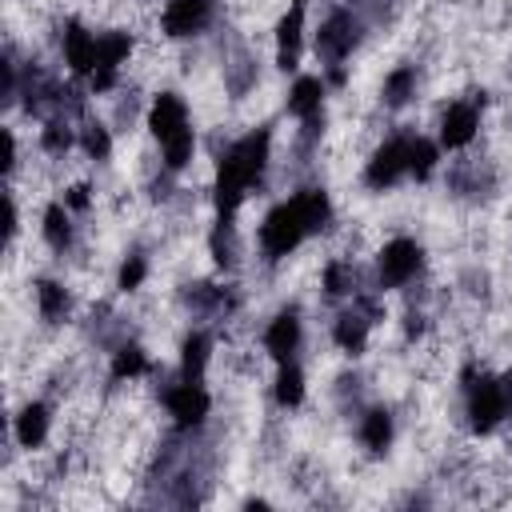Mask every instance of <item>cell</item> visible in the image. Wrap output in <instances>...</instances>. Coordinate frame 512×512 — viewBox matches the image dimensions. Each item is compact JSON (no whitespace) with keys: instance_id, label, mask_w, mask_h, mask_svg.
<instances>
[{"instance_id":"4","label":"cell","mask_w":512,"mask_h":512,"mask_svg":"<svg viewBox=\"0 0 512 512\" xmlns=\"http://www.w3.org/2000/svg\"><path fill=\"white\" fill-rule=\"evenodd\" d=\"M424 272V248L412 236H392L376 252V284L380 288H408Z\"/></svg>"},{"instance_id":"15","label":"cell","mask_w":512,"mask_h":512,"mask_svg":"<svg viewBox=\"0 0 512 512\" xmlns=\"http://www.w3.org/2000/svg\"><path fill=\"white\" fill-rule=\"evenodd\" d=\"M372 324H376V316H372L364 304H356V300H352V308H344V312L332 320V340H336V348H340V352L360 356V352H364V344H368Z\"/></svg>"},{"instance_id":"2","label":"cell","mask_w":512,"mask_h":512,"mask_svg":"<svg viewBox=\"0 0 512 512\" xmlns=\"http://www.w3.org/2000/svg\"><path fill=\"white\" fill-rule=\"evenodd\" d=\"M508 408H512V400L496 376H484V372L464 376V416H468V428L476 436H488L492 428H500Z\"/></svg>"},{"instance_id":"27","label":"cell","mask_w":512,"mask_h":512,"mask_svg":"<svg viewBox=\"0 0 512 512\" xmlns=\"http://www.w3.org/2000/svg\"><path fill=\"white\" fill-rule=\"evenodd\" d=\"M144 280H148V260H144L140 252L124 256V260H120V272H116V288H120V292H136Z\"/></svg>"},{"instance_id":"22","label":"cell","mask_w":512,"mask_h":512,"mask_svg":"<svg viewBox=\"0 0 512 512\" xmlns=\"http://www.w3.org/2000/svg\"><path fill=\"white\" fill-rule=\"evenodd\" d=\"M108 372H112L116 384H132V380H140V376L152 372V360H148V352L140 344H120L112 352V368Z\"/></svg>"},{"instance_id":"12","label":"cell","mask_w":512,"mask_h":512,"mask_svg":"<svg viewBox=\"0 0 512 512\" xmlns=\"http://www.w3.org/2000/svg\"><path fill=\"white\" fill-rule=\"evenodd\" d=\"M300 344H304V320H300V312L296 308H280L268 320V328H264V352L276 364H284V360H292L300 352Z\"/></svg>"},{"instance_id":"24","label":"cell","mask_w":512,"mask_h":512,"mask_svg":"<svg viewBox=\"0 0 512 512\" xmlns=\"http://www.w3.org/2000/svg\"><path fill=\"white\" fill-rule=\"evenodd\" d=\"M272 396L280 408H300L304 404V372L296 360L276 364V380H272Z\"/></svg>"},{"instance_id":"13","label":"cell","mask_w":512,"mask_h":512,"mask_svg":"<svg viewBox=\"0 0 512 512\" xmlns=\"http://www.w3.org/2000/svg\"><path fill=\"white\" fill-rule=\"evenodd\" d=\"M304 12L308 0H288V8L276 20V64L284 72H292L300 64V48H304Z\"/></svg>"},{"instance_id":"11","label":"cell","mask_w":512,"mask_h":512,"mask_svg":"<svg viewBox=\"0 0 512 512\" xmlns=\"http://www.w3.org/2000/svg\"><path fill=\"white\" fill-rule=\"evenodd\" d=\"M480 132V104L476 100H448V108L440 112V148H468Z\"/></svg>"},{"instance_id":"8","label":"cell","mask_w":512,"mask_h":512,"mask_svg":"<svg viewBox=\"0 0 512 512\" xmlns=\"http://www.w3.org/2000/svg\"><path fill=\"white\" fill-rule=\"evenodd\" d=\"M212 12H216V0H164L160 32L168 40H192L212 24Z\"/></svg>"},{"instance_id":"20","label":"cell","mask_w":512,"mask_h":512,"mask_svg":"<svg viewBox=\"0 0 512 512\" xmlns=\"http://www.w3.org/2000/svg\"><path fill=\"white\" fill-rule=\"evenodd\" d=\"M32 296H36V312L44 324H64L68 320V308H72V296L60 280H36L32 284Z\"/></svg>"},{"instance_id":"18","label":"cell","mask_w":512,"mask_h":512,"mask_svg":"<svg viewBox=\"0 0 512 512\" xmlns=\"http://www.w3.org/2000/svg\"><path fill=\"white\" fill-rule=\"evenodd\" d=\"M40 236H44V244H48L52 252L72 248L76 228H72V208H68L64 200H52V204L44 208V216H40Z\"/></svg>"},{"instance_id":"9","label":"cell","mask_w":512,"mask_h":512,"mask_svg":"<svg viewBox=\"0 0 512 512\" xmlns=\"http://www.w3.org/2000/svg\"><path fill=\"white\" fill-rule=\"evenodd\" d=\"M144 120H148V132H152L156 144H168L172 136H180V132L192 128L188 104H184V96H176V92H156Z\"/></svg>"},{"instance_id":"28","label":"cell","mask_w":512,"mask_h":512,"mask_svg":"<svg viewBox=\"0 0 512 512\" xmlns=\"http://www.w3.org/2000/svg\"><path fill=\"white\" fill-rule=\"evenodd\" d=\"M500 384H504V392H508V400H512V368L500 376Z\"/></svg>"},{"instance_id":"7","label":"cell","mask_w":512,"mask_h":512,"mask_svg":"<svg viewBox=\"0 0 512 512\" xmlns=\"http://www.w3.org/2000/svg\"><path fill=\"white\" fill-rule=\"evenodd\" d=\"M356 40H360L356 16L344 12V8H332V12L320 20V28H316V56H320L328 68H336V64L348 60V52L356 48Z\"/></svg>"},{"instance_id":"19","label":"cell","mask_w":512,"mask_h":512,"mask_svg":"<svg viewBox=\"0 0 512 512\" xmlns=\"http://www.w3.org/2000/svg\"><path fill=\"white\" fill-rule=\"evenodd\" d=\"M320 288H324L328 300L356 296V292H360V272H356L352 256H336V260H328L324 272H320Z\"/></svg>"},{"instance_id":"14","label":"cell","mask_w":512,"mask_h":512,"mask_svg":"<svg viewBox=\"0 0 512 512\" xmlns=\"http://www.w3.org/2000/svg\"><path fill=\"white\" fill-rule=\"evenodd\" d=\"M324 80L320 76H296L292 88H288V112L304 124L308 136H316V124L324 116Z\"/></svg>"},{"instance_id":"26","label":"cell","mask_w":512,"mask_h":512,"mask_svg":"<svg viewBox=\"0 0 512 512\" xmlns=\"http://www.w3.org/2000/svg\"><path fill=\"white\" fill-rule=\"evenodd\" d=\"M80 152L88 160H108L112 156V132H108V124L84 120V128H80Z\"/></svg>"},{"instance_id":"1","label":"cell","mask_w":512,"mask_h":512,"mask_svg":"<svg viewBox=\"0 0 512 512\" xmlns=\"http://www.w3.org/2000/svg\"><path fill=\"white\" fill-rule=\"evenodd\" d=\"M272 160V132L268 128H252L248 136L232 140L220 160H216V184H212V200L220 216H236V208L244 204V196L256 188V180L264 176Z\"/></svg>"},{"instance_id":"21","label":"cell","mask_w":512,"mask_h":512,"mask_svg":"<svg viewBox=\"0 0 512 512\" xmlns=\"http://www.w3.org/2000/svg\"><path fill=\"white\" fill-rule=\"evenodd\" d=\"M208 360H212V336L200 332V328H192L184 336V344H180V376L184 380H200L204 368H208Z\"/></svg>"},{"instance_id":"23","label":"cell","mask_w":512,"mask_h":512,"mask_svg":"<svg viewBox=\"0 0 512 512\" xmlns=\"http://www.w3.org/2000/svg\"><path fill=\"white\" fill-rule=\"evenodd\" d=\"M416 96V68L412 64H396L388 76H384V84H380V100H384V108H404L408 100Z\"/></svg>"},{"instance_id":"17","label":"cell","mask_w":512,"mask_h":512,"mask_svg":"<svg viewBox=\"0 0 512 512\" xmlns=\"http://www.w3.org/2000/svg\"><path fill=\"white\" fill-rule=\"evenodd\" d=\"M392 436H396V420H392V412L384 404H376V408H368L360 416V444L372 456H384L392 448Z\"/></svg>"},{"instance_id":"5","label":"cell","mask_w":512,"mask_h":512,"mask_svg":"<svg viewBox=\"0 0 512 512\" xmlns=\"http://www.w3.org/2000/svg\"><path fill=\"white\" fill-rule=\"evenodd\" d=\"M408 140L412 132L404 136H388L372 148V156L364 160V184L372 192H384V188H396L404 176H408Z\"/></svg>"},{"instance_id":"3","label":"cell","mask_w":512,"mask_h":512,"mask_svg":"<svg viewBox=\"0 0 512 512\" xmlns=\"http://www.w3.org/2000/svg\"><path fill=\"white\" fill-rule=\"evenodd\" d=\"M308 236H312V232H308V224H304V216H300V208H296L292 196L280 200L276 208H268V216L260 220V232H256V240H260V256L272 260V264L284 260L288 252H296Z\"/></svg>"},{"instance_id":"16","label":"cell","mask_w":512,"mask_h":512,"mask_svg":"<svg viewBox=\"0 0 512 512\" xmlns=\"http://www.w3.org/2000/svg\"><path fill=\"white\" fill-rule=\"evenodd\" d=\"M48 428H52V408L44 400H28L20 404V412L12 416V436L24 452H36L44 440H48Z\"/></svg>"},{"instance_id":"10","label":"cell","mask_w":512,"mask_h":512,"mask_svg":"<svg viewBox=\"0 0 512 512\" xmlns=\"http://www.w3.org/2000/svg\"><path fill=\"white\" fill-rule=\"evenodd\" d=\"M96 44H100V32H92L88 24H80V20H68L64 24L60 52H64V64H68L72 76H92L96 72V60H100Z\"/></svg>"},{"instance_id":"25","label":"cell","mask_w":512,"mask_h":512,"mask_svg":"<svg viewBox=\"0 0 512 512\" xmlns=\"http://www.w3.org/2000/svg\"><path fill=\"white\" fill-rule=\"evenodd\" d=\"M436 160H440V144H432V140L412 132V140H408V176L428 180L436 172Z\"/></svg>"},{"instance_id":"6","label":"cell","mask_w":512,"mask_h":512,"mask_svg":"<svg viewBox=\"0 0 512 512\" xmlns=\"http://www.w3.org/2000/svg\"><path fill=\"white\" fill-rule=\"evenodd\" d=\"M160 400H164V408H168V416H172V424L176 428H200L204 424V416L212 412V396H208V388L200 384V380H176V384H164L160 388Z\"/></svg>"}]
</instances>
